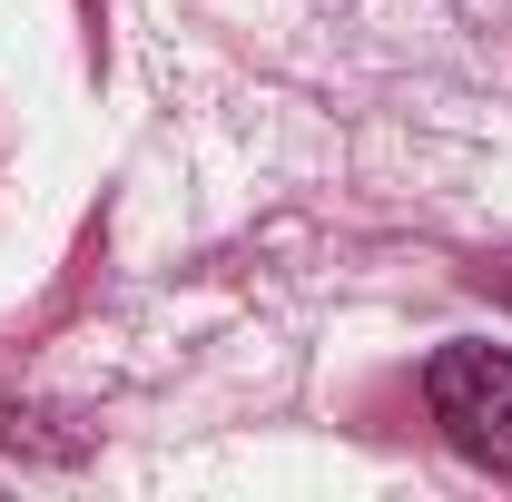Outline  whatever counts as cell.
I'll return each instance as SVG.
<instances>
[{"instance_id": "1", "label": "cell", "mask_w": 512, "mask_h": 502, "mask_svg": "<svg viewBox=\"0 0 512 502\" xmlns=\"http://www.w3.org/2000/svg\"><path fill=\"white\" fill-rule=\"evenodd\" d=\"M424 404H434V424L463 463L512 483V355L503 345H444L424 365Z\"/></svg>"}, {"instance_id": "2", "label": "cell", "mask_w": 512, "mask_h": 502, "mask_svg": "<svg viewBox=\"0 0 512 502\" xmlns=\"http://www.w3.org/2000/svg\"><path fill=\"white\" fill-rule=\"evenodd\" d=\"M483 286H493V296L512 306V256H493V266H483Z\"/></svg>"}]
</instances>
